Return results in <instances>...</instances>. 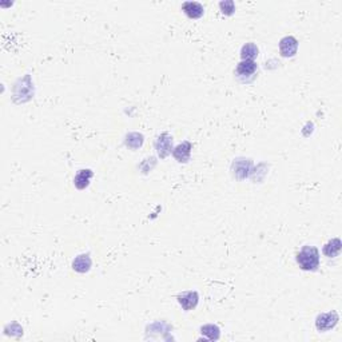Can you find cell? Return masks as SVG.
Listing matches in <instances>:
<instances>
[{
	"label": "cell",
	"mask_w": 342,
	"mask_h": 342,
	"mask_svg": "<svg viewBox=\"0 0 342 342\" xmlns=\"http://www.w3.org/2000/svg\"><path fill=\"white\" fill-rule=\"evenodd\" d=\"M257 71V63L254 60H242L239 62L237 66V70H235V74L237 76L242 80H245L249 76H253Z\"/></svg>",
	"instance_id": "5b68a950"
},
{
	"label": "cell",
	"mask_w": 342,
	"mask_h": 342,
	"mask_svg": "<svg viewBox=\"0 0 342 342\" xmlns=\"http://www.w3.org/2000/svg\"><path fill=\"white\" fill-rule=\"evenodd\" d=\"M192 145L190 142H183L179 146H177L173 150V155L175 159L181 162V163H186L190 159V154H191Z\"/></svg>",
	"instance_id": "8992f818"
},
{
	"label": "cell",
	"mask_w": 342,
	"mask_h": 342,
	"mask_svg": "<svg viewBox=\"0 0 342 342\" xmlns=\"http://www.w3.org/2000/svg\"><path fill=\"white\" fill-rule=\"evenodd\" d=\"M73 267L79 273H86L91 267V258L88 254H82V256L76 257V260L74 261Z\"/></svg>",
	"instance_id": "30bf717a"
},
{
	"label": "cell",
	"mask_w": 342,
	"mask_h": 342,
	"mask_svg": "<svg viewBox=\"0 0 342 342\" xmlns=\"http://www.w3.org/2000/svg\"><path fill=\"white\" fill-rule=\"evenodd\" d=\"M92 175H94V173H92L91 170H80L75 175V178H74V185H75V187H78L79 190H83V189H86L90 185Z\"/></svg>",
	"instance_id": "9c48e42d"
},
{
	"label": "cell",
	"mask_w": 342,
	"mask_h": 342,
	"mask_svg": "<svg viewBox=\"0 0 342 342\" xmlns=\"http://www.w3.org/2000/svg\"><path fill=\"white\" fill-rule=\"evenodd\" d=\"M298 50V40L293 37H285L279 41V52L285 58H292Z\"/></svg>",
	"instance_id": "277c9868"
},
{
	"label": "cell",
	"mask_w": 342,
	"mask_h": 342,
	"mask_svg": "<svg viewBox=\"0 0 342 342\" xmlns=\"http://www.w3.org/2000/svg\"><path fill=\"white\" fill-rule=\"evenodd\" d=\"M183 12L189 16L190 19H199L203 16V5L196 3V1H186L182 4Z\"/></svg>",
	"instance_id": "ba28073f"
},
{
	"label": "cell",
	"mask_w": 342,
	"mask_h": 342,
	"mask_svg": "<svg viewBox=\"0 0 342 342\" xmlns=\"http://www.w3.org/2000/svg\"><path fill=\"white\" fill-rule=\"evenodd\" d=\"M341 251V241L338 238H334L332 241H329L324 246V254L329 258H334L337 257Z\"/></svg>",
	"instance_id": "8fae6325"
},
{
	"label": "cell",
	"mask_w": 342,
	"mask_h": 342,
	"mask_svg": "<svg viewBox=\"0 0 342 342\" xmlns=\"http://www.w3.org/2000/svg\"><path fill=\"white\" fill-rule=\"evenodd\" d=\"M154 146H155L158 155L160 158H166L169 154H171V150H173V137H170L167 132H164L156 138Z\"/></svg>",
	"instance_id": "7a4b0ae2"
},
{
	"label": "cell",
	"mask_w": 342,
	"mask_h": 342,
	"mask_svg": "<svg viewBox=\"0 0 342 342\" xmlns=\"http://www.w3.org/2000/svg\"><path fill=\"white\" fill-rule=\"evenodd\" d=\"M338 322V314L336 311H329V313H324L317 317L315 321V326L319 332H326L333 329Z\"/></svg>",
	"instance_id": "3957f363"
},
{
	"label": "cell",
	"mask_w": 342,
	"mask_h": 342,
	"mask_svg": "<svg viewBox=\"0 0 342 342\" xmlns=\"http://www.w3.org/2000/svg\"><path fill=\"white\" fill-rule=\"evenodd\" d=\"M297 262L306 271H314L319 266V251L314 246H304L297 254Z\"/></svg>",
	"instance_id": "6da1fadb"
},
{
	"label": "cell",
	"mask_w": 342,
	"mask_h": 342,
	"mask_svg": "<svg viewBox=\"0 0 342 342\" xmlns=\"http://www.w3.org/2000/svg\"><path fill=\"white\" fill-rule=\"evenodd\" d=\"M198 300H199V297H198V293L196 292H186L181 294V296H178V302L181 304L183 309L187 311L191 310V309H194L198 305Z\"/></svg>",
	"instance_id": "52a82bcc"
},
{
	"label": "cell",
	"mask_w": 342,
	"mask_h": 342,
	"mask_svg": "<svg viewBox=\"0 0 342 342\" xmlns=\"http://www.w3.org/2000/svg\"><path fill=\"white\" fill-rule=\"evenodd\" d=\"M219 7L222 9V12L225 15H233L234 11H235V4H234L233 0H225V1H221L219 3Z\"/></svg>",
	"instance_id": "5bb4252c"
},
{
	"label": "cell",
	"mask_w": 342,
	"mask_h": 342,
	"mask_svg": "<svg viewBox=\"0 0 342 342\" xmlns=\"http://www.w3.org/2000/svg\"><path fill=\"white\" fill-rule=\"evenodd\" d=\"M202 334H209V340H218L219 338V329L214 325H206L201 329Z\"/></svg>",
	"instance_id": "4fadbf2b"
},
{
	"label": "cell",
	"mask_w": 342,
	"mask_h": 342,
	"mask_svg": "<svg viewBox=\"0 0 342 342\" xmlns=\"http://www.w3.org/2000/svg\"><path fill=\"white\" fill-rule=\"evenodd\" d=\"M242 60H254L258 56V47L254 43H247L241 50Z\"/></svg>",
	"instance_id": "7c38bea8"
}]
</instances>
